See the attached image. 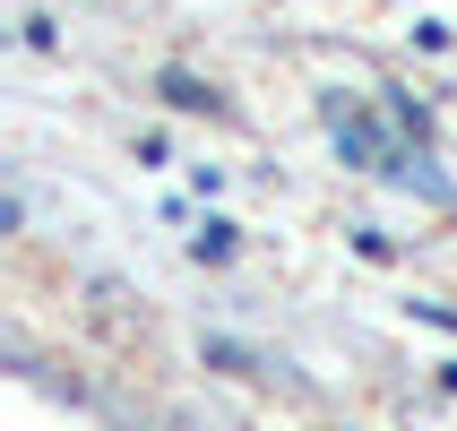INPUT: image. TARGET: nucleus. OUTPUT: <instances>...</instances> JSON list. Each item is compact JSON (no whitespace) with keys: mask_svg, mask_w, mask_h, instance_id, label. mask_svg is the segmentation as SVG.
<instances>
[{"mask_svg":"<svg viewBox=\"0 0 457 431\" xmlns=\"http://www.w3.org/2000/svg\"><path fill=\"white\" fill-rule=\"evenodd\" d=\"M190 251H199V259H225V251H233V225H207L199 242H190Z\"/></svg>","mask_w":457,"mask_h":431,"instance_id":"nucleus-2","label":"nucleus"},{"mask_svg":"<svg viewBox=\"0 0 457 431\" xmlns=\"http://www.w3.org/2000/svg\"><path fill=\"white\" fill-rule=\"evenodd\" d=\"M164 95H173L181 112H216V87H199L190 70H164Z\"/></svg>","mask_w":457,"mask_h":431,"instance_id":"nucleus-1","label":"nucleus"}]
</instances>
